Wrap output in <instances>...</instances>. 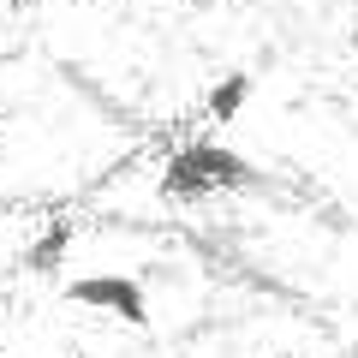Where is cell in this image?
<instances>
[{
    "label": "cell",
    "mask_w": 358,
    "mask_h": 358,
    "mask_svg": "<svg viewBox=\"0 0 358 358\" xmlns=\"http://www.w3.org/2000/svg\"><path fill=\"white\" fill-rule=\"evenodd\" d=\"M245 185H257V167L215 138H185L162 162L167 203H203V197H221V192H245Z\"/></svg>",
    "instance_id": "1"
},
{
    "label": "cell",
    "mask_w": 358,
    "mask_h": 358,
    "mask_svg": "<svg viewBox=\"0 0 358 358\" xmlns=\"http://www.w3.org/2000/svg\"><path fill=\"white\" fill-rule=\"evenodd\" d=\"M66 305L78 310H102V317H120L126 329H150L155 305H150V287L138 275H120V268H96V275H78V281L60 287Z\"/></svg>",
    "instance_id": "2"
},
{
    "label": "cell",
    "mask_w": 358,
    "mask_h": 358,
    "mask_svg": "<svg viewBox=\"0 0 358 358\" xmlns=\"http://www.w3.org/2000/svg\"><path fill=\"white\" fill-rule=\"evenodd\" d=\"M251 96H257V72H227V78H215V84L203 90V120H209V126H233V120L251 108Z\"/></svg>",
    "instance_id": "3"
},
{
    "label": "cell",
    "mask_w": 358,
    "mask_h": 358,
    "mask_svg": "<svg viewBox=\"0 0 358 358\" xmlns=\"http://www.w3.org/2000/svg\"><path fill=\"white\" fill-rule=\"evenodd\" d=\"M72 239H78L72 221H54V227H48V233H36V245L24 251V268H30V275H54V268L72 257Z\"/></svg>",
    "instance_id": "4"
},
{
    "label": "cell",
    "mask_w": 358,
    "mask_h": 358,
    "mask_svg": "<svg viewBox=\"0 0 358 358\" xmlns=\"http://www.w3.org/2000/svg\"><path fill=\"white\" fill-rule=\"evenodd\" d=\"M0 102H6V72H0Z\"/></svg>",
    "instance_id": "5"
},
{
    "label": "cell",
    "mask_w": 358,
    "mask_h": 358,
    "mask_svg": "<svg viewBox=\"0 0 358 358\" xmlns=\"http://www.w3.org/2000/svg\"><path fill=\"white\" fill-rule=\"evenodd\" d=\"M275 358H305V352H275Z\"/></svg>",
    "instance_id": "6"
},
{
    "label": "cell",
    "mask_w": 358,
    "mask_h": 358,
    "mask_svg": "<svg viewBox=\"0 0 358 358\" xmlns=\"http://www.w3.org/2000/svg\"><path fill=\"white\" fill-rule=\"evenodd\" d=\"M352 54H358V30H352Z\"/></svg>",
    "instance_id": "7"
},
{
    "label": "cell",
    "mask_w": 358,
    "mask_h": 358,
    "mask_svg": "<svg viewBox=\"0 0 358 358\" xmlns=\"http://www.w3.org/2000/svg\"><path fill=\"white\" fill-rule=\"evenodd\" d=\"M108 6H126V0H108Z\"/></svg>",
    "instance_id": "8"
}]
</instances>
